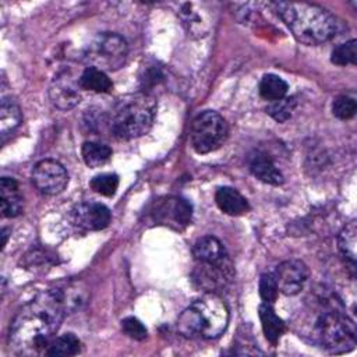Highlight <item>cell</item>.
Instances as JSON below:
<instances>
[{
    "label": "cell",
    "instance_id": "obj_1",
    "mask_svg": "<svg viewBox=\"0 0 357 357\" xmlns=\"http://www.w3.org/2000/svg\"><path fill=\"white\" fill-rule=\"evenodd\" d=\"M68 314L60 287L39 293L14 317L8 346L18 356L45 354Z\"/></svg>",
    "mask_w": 357,
    "mask_h": 357
},
{
    "label": "cell",
    "instance_id": "obj_2",
    "mask_svg": "<svg viewBox=\"0 0 357 357\" xmlns=\"http://www.w3.org/2000/svg\"><path fill=\"white\" fill-rule=\"evenodd\" d=\"M271 6L290 28L294 38L307 46L325 43L337 32L339 22L336 17L318 4L305 1H273Z\"/></svg>",
    "mask_w": 357,
    "mask_h": 357
},
{
    "label": "cell",
    "instance_id": "obj_3",
    "mask_svg": "<svg viewBox=\"0 0 357 357\" xmlns=\"http://www.w3.org/2000/svg\"><path fill=\"white\" fill-rule=\"evenodd\" d=\"M229 310L215 293H206L187 307L177 319V329L187 337H219L227 328Z\"/></svg>",
    "mask_w": 357,
    "mask_h": 357
},
{
    "label": "cell",
    "instance_id": "obj_4",
    "mask_svg": "<svg viewBox=\"0 0 357 357\" xmlns=\"http://www.w3.org/2000/svg\"><path fill=\"white\" fill-rule=\"evenodd\" d=\"M156 100L145 92L126 95L112 109L109 126L120 139H132L146 134L155 120Z\"/></svg>",
    "mask_w": 357,
    "mask_h": 357
},
{
    "label": "cell",
    "instance_id": "obj_5",
    "mask_svg": "<svg viewBox=\"0 0 357 357\" xmlns=\"http://www.w3.org/2000/svg\"><path fill=\"white\" fill-rule=\"evenodd\" d=\"M315 335L322 347L335 354L350 351L357 343L353 321L339 311L324 312L315 322Z\"/></svg>",
    "mask_w": 357,
    "mask_h": 357
},
{
    "label": "cell",
    "instance_id": "obj_6",
    "mask_svg": "<svg viewBox=\"0 0 357 357\" xmlns=\"http://www.w3.org/2000/svg\"><path fill=\"white\" fill-rule=\"evenodd\" d=\"M128 46L123 36L113 32L98 33L82 53L84 61L89 67L102 71H116L124 66Z\"/></svg>",
    "mask_w": 357,
    "mask_h": 357
},
{
    "label": "cell",
    "instance_id": "obj_7",
    "mask_svg": "<svg viewBox=\"0 0 357 357\" xmlns=\"http://www.w3.org/2000/svg\"><path fill=\"white\" fill-rule=\"evenodd\" d=\"M227 134L226 120L213 110H205L191 124V145L197 153H209L223 145Z\"/></svg>",
    "mask_w": 357,
    "mask_h": 357
},
{
    "label": "cell",
    "instance_id": "obj_8",
    "mask_svg": "<svg viewBox=\"0 0 357 357\" xmlns=\"http://www.w3.org/2000/svg\"><path fill=\"white\" fill-rule=\"evenodd\" d=\"M151 216L159 225L174 230H183L191 222L192 206L181 197H163L153 202Z\"/></svg>",
    "mask_w": 357,
    "mask_h": 357
},
{
    "label": "cell",
    "instance_id": "obj_9",
    "mask_svg": "<svg viewBox=\"0 0 357 357\" xmlns=\"http://www.w3.org/2000/svg\"><path fill=\"white\" fill-rule=\"evenodd\" d=\"M33 185L46 195H57L68 184L67 170L54 159L39 160L32 169Z\"/></svg>",
    "mask_w": 357,
    "mask_h": 357
},
{
    "label": "cell",
    "instance_id": "obj_10",
    "mask_svg": "<svg viewBox=\"0 0 357 357\" xmlns=\"http://www.w3.org/2000/svg\"><path fill=\"white\" fill-rule=\"evenodd\" d=\"M79 79H75L73 73L67 68L59 71L49 86V98L52 103L61 109L68 110L77 106L81 100Z\"/></svg>",
    "mask_w": 357,
    "mask_h": 357
},
{
    "label": "cell",
    "instance_id": "obj_11",
    "mask_svg": "<svg viewBox=\"0 0 357 357\" xmlns=\"http://www.w3.org/2000/svg\"><path fill=\"white\" fill-rule=\"evenodd\" d=\"M71 223L82 230H102L109 226L112 213L99 202H79L70 211Z\"/></svg>",
    "mask_w": 357,
    "mask_h": 357
},
{
    "label": "cell",
    "instance_id": "obj_12",
    "mask_svg": "<svg viewBox=\"0 0 357 357\" xmlns=\"http://www.w3.org/2000/svg\"><path fill=\"white\" fill-rule=\"evenodd\" d=\"M275 279L279 291L286 296H294L304 287L308 279V268L300 259H287L276 268Z\"/></svg>",
    "mask_w": 357,
    "mask_h": 357
},
{
    "label": "cell",
    "instance_id": "obj_13",
    "mask_svg": "<svg viewBox=\"0 0 357 357\" xmlns=\"http://www.w3.org/2000/svg\"><path fill=\"white\" fill-rule=\"evenodd\" d=\"M233 275V264L211 265L197 262V266L192 271V280L199 289H204L208 293H215L225 287L231 280Z\"/></svg>",
    "mask_w": 357,
    "mask_h": 357
},
{
    "label": "cell",
    "instance_id": "obj_14",
    "mask_svg": "<svg viewBox=\"0 0 357 357\" xmlns=\"http://www.w3.org/2000/svg\"><path fill=\"white\" fill-rule=\"evenodd\" d=\"M178 15L188 33L195 36H205L212 28L213 14L205 4L184 3L180 7Z\"/></svg>",
    "mask_w": 357,
    "mask_h": 357
},
{
    "label": "cell",
    "instance_id": "obj_15",
    "mask_svg": "<svg viewBox=\"0 0 357 357\" xmlns=\"http://www.w3.org/2000/svg\"><path fill=\"white\" fill-rule=\"evenodd\" d=\"M192 255L197 262L211 265L231 264L225 245L213 236H204L198 238L192 247Z\"/></svg>",
    "mask_w": 357,
    "mask_h": 357
},
{
    "label": "cell",
    "instance_id": "obj_16",
    "mask_svg": "<svg viewBox=\"0 0 357 357\" xmlns=\"http://www.w3.org/2000/svg\"><path fill=\"white\" fill-rule=\"evenodd\" d=\"M0 206L4 218H15L24 209V198L20 192L18 183L13 177H1Z\"/></svg>",
    "mask_w": 357,
    "mask_h": 357
},
{
    "label": "cell",
    "instance_id": "obj_17",
    "mask_svg": "<svg viewBox=\"0 0 357 357\" xmlns=\"http://www.w3.org/2000/svg\"><path fill=\"white\" fill-rule=\"evenodd\" d=\"M250 172L261 181L271 185H280L283 183V174L276 167L273 160L262 152H257L250 159Z\"/></svg>",
    "mask_w": 357,
    "mask_h": 357
},
{
    "label": "cell",
    "instance_id": "obj_18",
    "mask_svg": "<svg viewBox=\"0 0 357 357\" xmlns=\"http://www.w3.org/2000/svg\"><path fill=\"white\" fill-rule=\"evenodd\" d=\"M215 202L219 209L230 216H240L250 211L248 201L231 187H220L215 194Z\"/></svg>",
    "mask_w": 357,
    "mask_h": 357
},
{
    "label": "cell",
    "instance_id": "obj_19",
    "mask_svg": "<svg viewBox=\"0 0 357 357\" xmlns=\"http://www.w3.org/2000/svg\"><path fill=\"white\" fill-rule=\"evenodd\" d=\"M258 315H259V319H261V325H262V331H264L265 337L272 344H276L279 342L280 336L286 331V325H284L283 319L279 318V315L275 312L272 305L268 304V303H262L259 305Z\"/></svg>",
    "mask_w": 357,
    "mask_h": 357
},
{
    "label": "cell",
    "instance_id": "obj_20",
    "mask_svg": "<svg viewBox=\"0 0 357 357\" xmlns=\"http://www.w3.org/2000/svg\"><path fill=\"white\" fill-rule=\"evenodd\" d=\"M337 247L343 258L350 264L351 269L356 266L357 257V223L356 220L349 222L337 236Z\"/></svg>",
    "mask_w": 357,
    "mask_h": 357
},
{
    "label": "cell",
    "instance_id": "obj_21",
    "mask_svg": "<svg viewBox=\"0 0 357 357\" xmlns=\"http://www.w3.org/2000/svg\"><path fill=\"white\" fill-rule=\"evenodd\" d=\"M78 79H79V86L82 89L98 92V93H107L113 88V82L110 81L107 74L95 67H86Z\"/></svg>",
    "mask_w": 357,
    "mask_h": 357
},
{
    "label": "cell",
    "instance_id": "obj_22",
    "mask_svg": "<svg viewBox=\"0 0 357 357\" xmlns=\"http://www.w3.org/2000/svg\"><path fill=\"white\" fill-rule=\"evenodd\" d=\"M22 120L21 109L11 98H3L0 103V132L1 137L14 131Z\"/></svg>",
    "mask_w": 357,
    "mask_h": 357
},
{
    "label": "cell",
    "instance_id": "obj_23",
    "mask_svg": "<svg viewBox=\"0 0 357 357\" xmlns=\"http://www.w3.org/2000/svg\"><path fill=\"white\" fill-rule=\"evenodd\" d=\"M81 155L88 167H100L110 160L112 149L105 144L86 141L81 148Z\"/></svg>",
    "mask_w": 357,
    "mask_h": 357
},
{
    "label": "cell",
    "instance_id": "obj_24",
    "mask_svg": "<svg viewBox=\"0 0 357 357\" xmlns=\"http://www.w3.org/2000/svg\"><path fill=\"white\" fill-rule=\"evenodd\" d=\"M81 351V342L74 333H64L61 336L54 337L50 346L46 350V356L56 357H68L75 356Z\"/></svg>",
    "mask_w": 357,
    "mask_h": 357
},
{
    "label": "cell",
    "instance_id": "obj_25",
    "mask_svg": "<svg viewBox=\"0 0 357 357\" xmlns=\"http://www.w3.org/2000/svg\"><path fill=\"white\" fill-rule=\"evenodd\" d=\"M287 82L275 74H266L259 82V95L269 102L279 100L287 93Z\"/></svg>",
    "mask_w": 357,
    "mask_h": 357
},
{
    "label": "cell",
    "instance_id": "obj_26",
    "mask_svg": "<svg viewBox=\"0 0 357 357\" xmlns=\"http://www.w3.org/2000/svg\"><path fill=\"white\" fill-rule=\"evenodd\" d=\"M91 188L105 197H113L119 187V177L113 173H102L89 181Z\"/></svg>",
    "mask_w": 357,
    "mask_h": 357
},
{
    "label": "cell",
    "instance_id": "obj_27",
    "mask_svg": "<svg viewBox=\"0 0 357 357\" xmlns=\"http://www.w3.org/2000/svg\"><path fill=\"white\" fill-rule=\"evenodd\" d=\"M356 45H357V42L354 39H351V40H347V42L336 46L331 56L332 63L336 66L356 64V61H357Z\"/></svg>",
    "mask_w": 357,
    "mask_h": 357
},
{
    "label": "cell",
    "instance_id": "obj_28",
    "mask_svg": "<svg viewBox=\"0 0 357 357\" xmlns=\"http://www.w3.org/2000/svg\"><path fill=\"white\" fill-rule=\"evenodd\" d=\"M296 106L294 98H282L279 100L271 102L266 107V113L275 119L278 123H283L291 117V113Z\"/></svg>",
    "mask_w": 357,
    "mask_h": 357
},
{
    "label": "cell",
    "instance_id": "obj_29",
    "mask_svg": "<svg viewBox=\"0 0 357 357\" xmlns=\"http://www.w3.org/2000/svg\"><path fill=\"white\" fill-rule=\"evenodd\" d=\"M356 110H357V103L354 98L349 95H339L337 98H335L332 103V112L340 120L351 119L356 114Z\"/></svg>",
    "mask_w": 357,
    "mask_h": 357
},
{
    "label": "cell",
    "instance_id": "obj_30",
    "mask_svg": "<svg viewBox=\"0 0 357 357\" xmlns=\"http://www.w3.org/2000/svg\"><path fill=\"white\" fill-rule=\"evenodd\" d=\"M279 294L278 283L275 279V275L272 273H264L259 279V296L264 300V303L272 304L276 301Z\"/></svg>",
    "mask_w": 357,
    "mask_h": 357
},
{
    "label": "cell",
    "instance_id": "obj_31",
    "mask_svg": "<svg viewBox=\"0 0 357 357\" xmlns=\"http://www.w3.org/2000/svg\"><path fill=\"white\" fill-rule=\"evenodd\" d=\"M123 332L134 340H144L148 336V331L144 324L135 317H127L121 321Z\"/></svg>",
    "mask_w": 357,
    "mask_h": 357
},
{
    "label": "cell",
    "instance_id": "obj_32",
    "mask_svg": "<svg viewBox=\"0 0 357 357\" xmlns=\"http://www.w3.org/2000/svg\"><path fill=\"white\" fill-rule=\"evenodd\" d=\"M24 259H25L24 265L32 269H43V266H49L54 264V261L52 259V255L43 251H33V250L29 254H26Z\"/></svg>",
    "mask_w": 357,
    "mask_h": 357
},
{
    "label": "cell",
    "instance_id": "obj_33",
    "mask_svg": "<svg viewBox=\"0 0 357 357\" xmlns=\"http://www.w3.org/2000/svg\"><path fill=\"white\" fill-rule=\"evenodd\" d=\"M1 236H3V243H1V247L4 248L6 247V244H7V238H8V229H3L1 230Z\"/></svg>",
    "mask_w": 357,
    "mask_h": 357
}]
</instances>
